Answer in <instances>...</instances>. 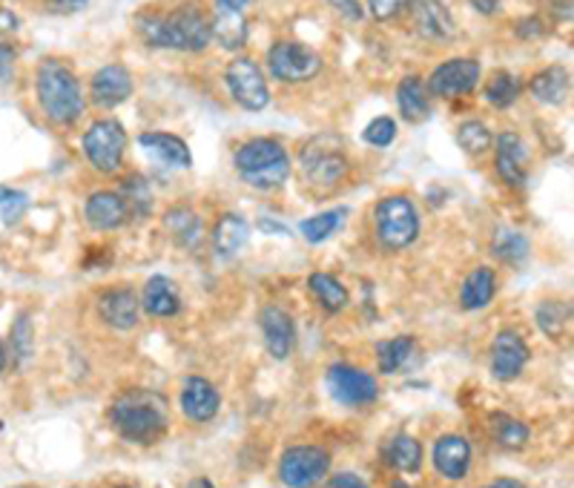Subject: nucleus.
I'll return each instance as SVG.
<instances>
[{"label":"nucleus","instance_id":"a18cd8bd","mask_svg":"<svg viewBox=\"0 0 574 488\" xmlns=\"http://www.w3.org/2000/svg\"><path fill=\"white\" fill-rule=\"evenodd\" d=\"M327 3H331V7H334L336 12L345 18V21L359 23L365 18L362 15V3H359V0H327Z\"/></svg>","mask_w":574,"mask_h":488},{"label":"nucleus","instance_id":"aec40b11","mask_svg":"<svg viewBox=\"0 0 574 488\" xmlns=\"http://www.w3.org/2000/svg\"><path fill=\"white\" fill-rule=\"evenodd\" d=\"M259 328L264 334V345H268L270 357L288 359L291 357L293 345H296V328L288 311L277 305H268L259 311Z\"/></svg>","mask_w":574,"mask_h":488},{"label":"nucleus","instance_id":"9b49d317","mask_svg":"<svg viewBox=\"0 0 574 488\" xmlns=\"http://www.w3.org/2000/svg\"><path fill=\"white\" fill-rule=\"evenodd\" d=\"M268 66L277 80L302 84V80H311L320 75L322 55L307 44H299V41H279V44L270 46Z\"/></svg>","mask_w":574,"mask_h":488},{"label":"nucleus","instance_id":"f03ea898","mask_svg":"<svg viewBox=\"0 0 574 488\" xmlns=\"http://www.w3.org/2000/svg\"><path fill=\"white\" fill-rule=\"evenodd\" d=\"M109 423H112L118 437H124L139 445H150L167 431L170 405L159 391L130 388V391H124V394L112 402Z\"/></svg>","mask_w":574,"mask_h":488},{"label":"nucleus","instance_id":"6e6552de","mask_svg":"<svg viewBox=\"0 0 574 488\" xmlns=\"http://www.w3.org/2000/svg\"><path fill=\"white\" fill-rule=\"evenodd\" d=\"M225 84L241 110L262 112L270 104V87L268 80H264L262 66L256 64L253 58H248V55H239V58L227 64Z\"/></svg>","mask_w":574,"mask_h":488},{"label":"nucleus","instance_id":"09e8293b","mask_svg":"<svg viewBox=\"0 0 574 488\" xmlns=\"http://www.w3.org/2000/svg\"><path fill=\"white\" fill-rule=\"evenodd\" d=\"M549 7H552L554 18H560V21H568L572 18V0H545Z\"/></svg>","mask_w":574,"mask_h":488},{"label":"nucleus","instance_id":"9d476101","mask_svg":"<svg viewBox=\"0 0 574 488\" xmlns=\"http://www.w3.org/2000/svg\"><path fill=\"white\" fill-rule=\"evenodd\" d=\"M127 153V132L118 121H95L84 132V155L98 173L109 175L121 167Z\"/></svg>","mask_w":574,"mask_h":488},{"label":"nucleus","instance_id":"e433bc0d","mask_svg":"<svg viewBox=\"0 0 574 488\" xmlns=\"http://www.w3.org/2000/svg\"><path fill=\"white\" fill-rule=\"evenodd\" d=\"M457 144L466 150L468 155H483L491 150L495 144V135L483 121H463L457 130Z\"/></svg>","mask_w":574,"mask_h":488},{"label":"nucleus","instance_id":"c756f323","mask_svg":"<svg viewBox=\"0 0 574 488\" xmlns=\"http://www.w3.org/2000/svg\"><path fill=\"white\" fill-rule=\"evenodd\" d=\"M388 466L397 468L402 474H416L422 466V445L411 434H397L391 443L386 445Z\"/></svg>","mask_w":574,"mask_h":488},{"label":"nucleus","instance_id":"de8ad7c7","mask_svg":"<svg viewBox=\"0 0 574 488\" xmlns=\"http://www.w3.org/2000/svg\"><path fill=\"white\" fill-rule=\"evenodd\" d=\"M325 488H368V482H365L362 477L354 471H339L327 480Z\"/></svg>","mask_w":574,"mask_h":488},{"label":"nucleus","instance_id":"f257e3e1","mask_svg":"<svg viewBox=\"0 0 574 488\" xmlns=\"http://www.w3.org/2000/svg\"><path fill=\"white\" fill-rule=\"evenodd\" d=\"M136 30L144 44L159 50L202 52L213 41V21L198 0H182L167 12H141Z\"/></svg>","mask_w":574,"mask_h":488},{"label":"nucleus","instance_id":"7ed1b4c3","mask_svg":"<svg viewBox=\"0 0 574 488\" xmlns=\"http://www.w3.org/2000/svg\"><path fill=\"white\" fill-rule=\"evenodd\" d=\"M37 104L52 124H75L84 110H87V98L80 89L78 75L73 66L58 58H46L37 66Z\"/></svg>","mask_w":574,"mask_h":488},{"label":"nucleus","instance_id":"412c9836","mask_svg":"<svg viewBox=\"0 0 574 488\" xmlns=\"http://www.w3.org/2000/svg\"><path fill=\"white\" fill-rule=\"evenodd\" d=\"M497 175L511 187H520L529 173V150H526L523 139L515 132H502L497 135Z\"/></svg>","mask_w":574,"mask_h":488},{"label":"nucleus","instance_id":"39448f33","mask_svg":"<svg viewBox=\"0 0 574 488\" xmlns=\"http://www.w3.org/2000/svg\"><path fill=\"white\" fill-rule=\"evenodd\" d=\"M299 167H302V178H305L307 187L316 189V193L334 189L350 173L348 155L342 153L339 141L334 135H316V139L307 141L299 153Z\"/></svg>","mask_w":574,"mask_h":488},{"label":"nucleus","instance_id":"ea45409f","mask_svg":"<svg viewBox=\"0 0 574 488\" xmlns=\"http://www.w3.org/2000/svg\"><path fill=\"white\" fill-rule=\"evenodd\" d=\"M26 210H30V196L21 193V189L3 187V184H0V219H3V225H18Z\"/></svg>","mask_w":574,"mask_h":488},{"label":"nucleus","instance_id":"a878e982","mask_svg":"<svg viewBox=\"0 0 574 488\" xmlns=\"http://www.w3.org/2000/svg\"><path fill=\"white\" fill-rule=\"evenodd\" d=\"M397 104H400V112L408 124H422V121L431 116L429 95H425L420 75H408V78L400 80V87H397Z\"/></svg>","mask_w":574,"mask_h":488},{"label":"nucleus","instance_id":"c85d7f7f","mask_svg":"<svg viewBox=\"0 0 574 488\" xmlns=\"http://www.w3.org/2000/svg\"><path fill=\"white\" fill-rule=\"evenodd\" d=\"M213 21V37L225 50L236 52L248 44V21H245V12H230V9H218Z\"/></svg>","mask_w":574,"mask_h":488},{"label":"nucleus","instance_id":"79ce46f5","mask_svg":"<svg viewBox=\"0 0 574 488\" xmlns=\"http://www.w3.org/2000/svg\"><path fill=\"white\" fill-rule=\"evenodd\" d=\"M362 139L371 147H388L393 139H397V121L388 116L373 118L371 124H368V130L362 132Z\"/></svg>","mask_w":574,"mask_h":488},{"label":"nucleus","instance_id":"5fc2aeb1","mask_svg":"<svg viewBox=\"0 0 574 488\" xmlns=\"http://www.w3.org/2000/svg\"><path fill=\"white\" fill-rule=\"evenodd\" d=\"M189 488H216V486H213V482L207 480V477H202V480L193 482V486H189Z\"/></svg>","mask_w":574,"mask_h":488},{"label":"nucleus","instance_id":"393cba45","mask_svg":"<svg viewBox=\"0 0 574 488\" xmlns=\"http://www.w3.org/2000/svg\"><path fill=\"white\" fill-rule=\"evenodd\" d=\"M139 144L144 147L153 159L164 161L170 167H189V164H193L189 147L184 144L178 135H170V132H141Z\"/></svg>","mask_w":574,"mask_h":488},{"label":"nucleus","instance_id":"4468645a","mask_svg":"<svg viewBox=\"0 0 574 488\" xmlns=\"http://www.w3.org/2000/svg\"><path fill=\"white\" fill-rule=\"evenodd\" d=\"M411 7H414V30L422 41H431V44H451L454 41L457 26H454L451 9L443 0H414Z\"/></svg>","mask_w":574,"mask_h":488},{"label":"nucleus","instance_id":"0eeeda50","mask_svg":"<svg viewBox=\"0 0 574 488\" xmlns=\"http://www.w3.org/2000/svg\"><path fill=\"white\" fill-rule=\"evenodd\" d=\"M331 454L320 445H293L279 459V480L288 488H313L327 480Z\"/></svg>","mask_w":574,"mask_h":488},{"label":"nucleus","instance_id":"2f4dec72","mask_svg":"<svg viewBox=\"0 0 574 488\" xmlns=\"http://www.w3.org/2000/svg\"><path fill=\"white\" fill-rule=\"evenodd\" d=\"M164 227H167V234H173V239L182 241L184 248H198V241H202V219L189 207L170 210L164 216Z\"/></svg>","mask_w":574,"mask_h":488},{"label":"nucleus","instance_id":"864d4df0","mask_svg":"<svg viewBox=\"0 0 574 488\" xmlns=\"http://www.w3.org/2000/svg\"><path fill=\"white\" fill-rule=\"evenodd\" d=\"M7 362H9L7 348H3V343H0V371H3V368H7Z\"/></svg>","mask_w":574,"mask_h":488},{"label":"nucleus","instance_id":"7c9ffc66","mask_svg":"<svg viewBox=\"0 0 574 488\" xmlns=\"http://www.w3.org/2000/svg\"><path fill=\"white\" fill-rule=\"evenodd\" d=\"M307 288H311V293L320 300V305L325 307L327 314H339V311L348 307V291H345V284L331 276V273H311Z\"/></svg>","mask_w":574,"mask_h":488},{"label":"nucleus","instance_id":"a211bd4d","mask_svg":"<svg viewBox=\"0 0 574 488\" xmlns=\"http://www.w3.org/2000/svg\"><path fill=\"white\" fill-rule=\"evenodd\" d=\"M139 296L132 288H109L98 296V316L107 322L109 328L132 330L139 325Z\"/></svg>","mask_w":574,"mask_h":488},{"label":"nucleus","instance_id":"72a5a7b5","mask_svg":"<svg viewBox=\"0 0 574 488\" xmlns=\"http://www.w3.org/2000/svg\"><path fill=\"white\" fill-rule=\"evenodd\" d=\"M18 15L12 9H0V78H7L15 66L18 50H15V35H18Z\"/></svg>","mask_w":574,"mask_h":488},{"label":"nucleus","instance_id":"8fccbe9b","mask_svg":"<svg viewBox=\"0 0 574 488\" xmlns=\"http://www.w3.org/2000/svg\"><path fill=\"white\" fill-rule=\"evenodd\" d=\"M472 7L480 12V15H495L497 7H500V0H472Z\"/></svg>","mask_w":574,"mask_h":488},{"label":"nucleus","instance_id":"bb28decb","mask_svg":"<svg viewBox=\"0 0 574 488\" xmlns=\"http://www.w3.org/2000/svg\"><path fill=\"white\" fill-rule=\"evenodd\" d=\"M531 95L538 98L540 104H549V107H560V104L568 98V89H572V78L563 66H549L543 73H538L529 84Z\"/></svg>","mask_w":574,"mask_h":488},{"label":"nucleus","instance_id":"6e6d98bb","mask_svg":"<svg viewBox=\"0 0 574 488\" xmlns=\"http://www.w3.org/2000/svg\"><path fill=\"white\" fill-rule=\"evenodd\" d=\"M391 488H411V486H408V482H402V480H393Z\"/></svg>","mask_w":574,"mask_h":488},{"label":"nucleus","instance_id":"1a4fd4ad","mask_svg":"<svg viewBox=\"0 0 574 488\" xmlns=\"http://www.w3.org/2000/svg\"><path fill=\"white\" fill-rule=\"evenodd\" d=\"M327 391L345 409H365L379 400V382L373 373L354 368V365H331L325 373Z\"/></svg>","mask_w":574,"mask_h":488},{"label":"nucleus","instance_id":"2eb2a0df","mask_svg":"<svg viewBox=\"0 0 574 488\" xmlns=\"http://www.w3.org/2000/svg\"><path fill=\"white\" fill-rule=\"evenodd\" d=\"M89 95L95 107L101 110H116L118 104H124L132 95V75L127 66L107 64L89 80Z\"/></svg>","mask_w":574,"mask_h":488},{"label":"nucleus","instance_id":"423d86ee","mask_svg":"<svg viewBox=\"0 0 574 488\" xmlns=\"http://www.w3.org/2000/svg\"><path fill=\"white\" fill-rule=\"evenodd\" d=\"M377 241L386 250L411 248L420 236V213L408 196H386L373 210Z\"/></svg>","mask_w":574,"mask_h":488},{"label":"nucleus","instance_id":"a19ab883","mask_svg":"<svg viewBox=\"0 0 574 488\" xmlns=\"http://www.w3.org/2000/svg\"><path fill=\"white\" fill-rule=\"evenodd\" d=\"M124 202L130 207V213L136 216H147V213L153 210V193H150V184L139 175H132L130 182L124 184Z\"/></svg>","mask_w":574,"mask_h":488},{"label":"nucleus","instance_id":"473e14b6","mask_svg":"<svg viewBox=\"0 0 574 488\" xmlns=\"http://www.w3.org/2000/svg\"><path fill=\"white\" fill-rule=\"evenodd\" d=\"M520 89H523V80L517 78L515 73H506V69H500V73H495L491 78H488L486 98H488V104H495L497 110H509L511 104L517 101Z\"/></svg>","mask_w":574,"mask_h":488},{"label":"nucleus","instance_id":"dca6fc26","mask_svg":"<svg viewBox=\"0 0 574 488\" xmlns=\"http://www.w3.org/2000/svg\"><path fill=\"white\" fill-rule=\"evenodd\" d=\"M218 405H221V397H218L210 379H184L182 391H178V409H182V414L187 416L189 423H210L213 416L218 414Z\"/></svg>","mask_w":574,"mask_h":488},{"label":"nucleus","instance_id":"f3484780","mask_svg":"<svg viewBox=\"0 0 574 488\" xmlns=\"http://www.w3.org/2000/svg\"><path fill=\"white\" fill-rule=\"evenodd\" d=\"M84 216H87L89 227L93 230H118L130 221V207H127L124 196L121 193H112V189H95L93 196L87 198V207H84Z\"/></svg>","mask_w":574,"mask_h":488},{"label":"nucleus","instance_id":"5701e85b","mask_svg":"<svg viewBox=\"0 0 574 488\" xmlns=\"http://www.w3.org/2000/svg\"><path fill=\"white\" fill-rule=\"evenodd\" d=\"M377 362L382 373H400L420 362V348L414 336H393L377 345Z\"/></svg>","mask_w":574,"mask_h":488},{"label":"nucleus","instance_id":"cd10ccee","mask_svg":"<svg viewBox=\"0 0 574 488\" xmlns=\"http://www.w3.org/2000/svg\"><path fill=\"white\" fill-rule=\"evenodd\" d=\"M248 221L241 219L239 213H225L213 230V250H216V256H236L248 245Z\"/></svg>","mask_w":574,"mask_h":488},{"label":"nucleus","instance_id":"58836bf2","mask_svg":"<svg viewBox=\"0 0 574 488\" xmlns=\"http://www.w3.org/2000/svg\"><path fill=\"white\" fill-rule=\"evenodd\" d=\"M345 216V210H331V213H320L313 219L302 221V236H305L311 245H322L327 236H334L339 230V221Z\"/></svg>","mask_w":574,"mask_h":488},{"label":"nucleus","instance_id":"f8f14e48","mask_svg":"<svg viewBox=\"0 0 574 488\" xmlns=\"http://www.w3.org/2000/svg\"><path fill=\"white\" fill-rule=\"evenodd\" d=\"M480 84V61L477 58H451L440 64L429 78V93L436 98H459L477 89Z\"/></svg>","mask_w":574,"mask_h":488},{"label":"nucleus","instance_id":"ddd939ff","mask_svg":"<svg viewBox=\"0 0 574 488\" xmlns=\"http://www.w3.org/2000/svg\"><path fill=\"white\" fill-rule=\"evenodd\" d=\"M529 357L531 350L523 336L517 334V330H500L495 336V345H491V373L500 382H511V379L523 373Z\"/></svg>","mask_w":574,"mask_h":488},{"label":"nucleus","instance_id":"c03bdc74","mask_svg":"<svg viewBox=\"0 0 574 488\" xmlns=\"http://www.w3.org/2000/svg\"><path fill=\"white\" fill-rule=\"evenodd\" d=\"M368 9H371V15L377 21H393V18L400 15L402 9H408L414 0H365Z\"/></svg>","mask_w":574,"mask_h":488},{"label":"nucleus","instance_id":"f704fd0d","mask_svg":"<svg viewBox=\"0 0 574 488\" xmlns=\"http://www.w3.org/2000/svg\"><path fill=\"white\" fill-rule=\"evenodd\" d=\"M568 322H572V307L566 302L549 300L538 307V325L549 339H563Z\"/></svg>","mask_w":574,"mask_h":488},{"label":"nucleus","instance_id":"4be33fe9","mask_svg":"<svg viewBox=\"0 0 574 488\" xmlns=\"http://www.w3.org/2000/svg\"><path fill=\"white\" fill-rule=\"evenodd\" d=\"M141 305H144L147 314L155 316V319H170V316L178 314L182 300H178V288H175L173 279L167 276L147 279Z\"/></svg>","mask_w":574,"mask_h":488},{"label":"nucleus","instance_id":"20e7f679","mask_svg":"<svg viewBox=\"0 0 574 488\" xmlns=\"http://www.w3.org/2000/svg\"><path fill=\"white\" fill-rule=\"evenodd\" d=\"M236 173L256 189H277L291 175V155L277 139H250L236 150Z\"/></svg>","mask_w":574,"mask_h":488},{"label":"nucleus","instance_id":"49530a36","mask_svg":"<svg viewBox=\"0 0 574 488\" xmlns=\"http://www.w3.org/2000/svg\"><path fill=\"white\" fill-rule=\"evenodd\" d=\"M44 3L52 15H75V12L87 7L89 0H44Z\"/></svg>","mask_w":574,"mask_h":488},{"label":"nucleus","instance_id":"6ab92c4d","mask_svg":"<svg viewBox=\"0 0 574 488\" xmlns=\"http://www.w3.org/2000/svg\"><path fill=\"white\" fill-rule=\"evenodd\" d=\"M431 459H434V468L440 477H445V480H463L468 468H472V445H468L466 437H459V434H443L434 443Z\"/></svg>","mask_w":574,"mask_h":488},{"label":"nucleus","instance_id":"c9c22d12","mask_svg":"<svg viewBox=\"0 0 574 488\" xmlns=\"http://www.w3.org/2000/svg\"><path fill=\"white\" fill-rule=\"evenodd\" d=\"M491 437H495V443H500L502 448H523L526 443H529V425L520 423V420H515V416L509 414H495L491 416Z\"/></svg>","mask_w":574,"mask_h":488},{"label":"nucleus","instance_id":"37998d69","mask_svg":"<svg viewBox=\"0 0 574 488\" xmlns=\"http://www.w3.org/2000/svg\"><path fill=\"white\" fill-rule=\"evenodd\" d=\"M32 319L26 314L18 316V322L12 325V348H15V357L21 362H26L32 354Z\"/></svg>","mask_w":574,"mask_h":488},{"label":"nucleus","instance_id":"603ef678","mask_svg":"<svg viewBox=\"0 0 574 488\" xmlns=\"http://www.w3.org/2000/svg\"><path fill=\"white\" fill-rule=\"evenodd\" d=\"M483 488H526V486H523V482L509 480V477H500V480L488 482V486H483Z\"/></svg>","mask_w":574,"mask_h":488},{"label":"nucleus","instance_id":"4c0bfd02","mask_svg":"<svg viewBox=\"0 0 574 488\" xmlns=\"http://www.w3.org/2000/svg\"><path fill=\"white\" fill-rule=\"evenodd\" d=\"M491 250H495L497 259H502V262L520 264L526 256H529V241H526L520 234H515V230H500V234L495 236Z\"/></svg>","mask_w":574,"mask_h":488},{"label":"nucleus","instance_id":"3c124183","mask_svg":"<svg viewBox=\"0 0 574 488\" xmlns=\"http://www.w3.org/2000/svg\"><path fill=\"white\" fill-rule=\"evenodd\" d=\"M218 9H230V12H245L253 0H216Z\"/></svg>","mask_w":574,"mask_h":488},{"label":"nucleus","instance_id":"b1692460","mask_svg":"<svg viewBox=\"0 0 574 488\" xmlns=\"http://www.w3.org/2000/svg\"><path fill=\"white\" fill-rule=\"evenodd\" d=\"M497 296V273L495 268L480 264L474 268L466 276L463 288H459V305L466 311H483L486 305H491V300Z\"/></svg>","mask_w":574,"mask_h":488}]
</instances>
